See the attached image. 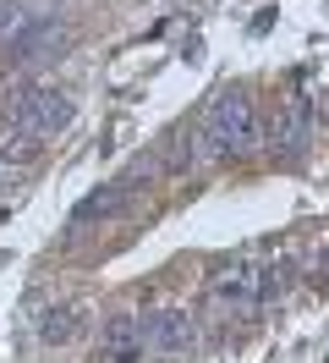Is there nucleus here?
<instances>
[{
    "label": "nucleus",
    "mask_w": 329,
    "mask_h": 363,
    "mask_svg": "<svg viewBox=\"0 0 329 363\" xmlns=\"http://www.w3.org/2000/svg\"><path fill=\"white\" fill-rule=\"evenodd\" d=\"M6 116H11V127H17L22 138H55L71 127V99H66L61 89H17L6 94Z\"/></svg>",
    "instance_id": "obj_1"
},
{
    "label": "nucleus",
    "mask_w": 329,
    "mask_h": 363,
    "mask_svg": "<svg viewBox=\"0 0 329 363\" xmlns=\"http://www.w3.org/2000/svg\"><path fill=\"white\" fill-rule=\"evenodd\" d=\"M209 133L219 138L225 155L258 149V111H253V99H247L241 89H219L214 105H209Z\"/></svg>",
    "instance_id": "obj_2"
},
{
    "label": "nucleus",
    "mask_w": 329,
    "mask_h": 363,
    "mask_svg": "<svg viewBox=\"0 0 329 363\" xmlns=\"http://www.w3.org/2000/svg\"><path fill=\"white\" fill-rule=\"evenodd\" d=\"M269 143H275V160H285V165H296V160L307 155V143H313V105H307L302 94H296V99L275 116Z\"/></svg>",
    "instance_id": "obj_3"
},
{
    "label": "nucleus",
    "mask_w": 329,
    "mask_h": 363,
    "mask_svg": "<svg viewBox=\"0 0 329 363\" xmlns=\"http://www.w3.org/2000/svg\"><path fill=\"white\" fill-rule=\"evenodd\" d=\"M143 347L154 352H192L197 347V319L187 308H159V314L143 325Z\"/></svg>",
    "instance_id": "obj_4"
},
{
    "label": "nucleus",
    "mask_w": 329,
    "mask_h": 363,
    "mask_svg": "<svg viewBox=\"0 0 329 363\" xmlns=\"http://www.w3.org/2000/svg\"><path fill=\"white\" fill-rule=\"evenodd\" d=\"M61 45H66V28H55V23H39V28H22L17 39H11V61H50V55H61Z\"/></svg>",
    "instance_id": "obj_5"
},
{
    "label": "nucleus",
    "mask_w": 329,
    "mask_h": 363,
    "mask_svg": "<svg viewBox=\"0 0 329 363\" xmlns=\"http://www.w3.org/2000/svg\"><path fill=\"white\" fill-rule=\"evenodd\" d=\"M214 297L231 308H258V264H231L214 275Z\"/></svg>",
    "instance_id": "obj_6"
},
{
    "label": "nucleus",
    "mask_w": 329,
    "mask_h": 363,
    "mask_svg": "<svg viewBox=\"0 0 329 363\" xmlns=\"http://www.w3.org/2000/svg\"><path fill=\"white\" fill-rule=\"evenodd\" d=\"M127 209H132L127 187H99V193H88L83 204L71 209V220H77V226H88V220H115V215H127Z\"/></svg>",
    "instance_id": "obj_7"
},
{
    "label": "nucleus",
    "mask_w": 329,
    "mask_h": 363,
    "mask_svg": "<svg viewBox=\"0 0 329 363\" xmlns=\"http://www.w3.org/2000/svg\"><path fill=\"white\" fill-rule=\"evenodd\" d=\"M192 165H197V133H171V143H165V160H159V171L181 177V171H192Z\"/></svg>",
    "instance_id": "obj_8"
},
{
    "label": "nucleus",
    "mask_w": 329,
    "mask_h": 363,
    "mask_svg": "<svg viewBox=\"0 0 329 363\" xmlns=\"http://www.w3.org/2000/svg\"><path fill=\"white\" fill-rule=\"evenodd\" d=\"M105 347H110V352L143 347V319H137V314H110L105 319Z\"/></svg>",
    "instance_id": "obj_9"
},
{
    "label": "nucleus",
    "mask_w": 329,
    "mask_h": 363,
    "mask_svg": "<svg viewBox=\"0 0 329 363\" xmlns=\"http://www.w3.org/2000/svg\"><path fill=\"white\" fill-rule=\"evenodd\" d=\"M285 286H291V264H258V308L285 297Z\"/></svg>",
    "instance_id": "obj_10"
},
{
    "label": "nucleus",
    "mask_w": 329,
    "mask_h": 363,
    "mask_svg": "<svg viewBox=\"0 0 329 363\" xmlns=\"http://www.w3.org/2000/svg\"><path fill=\"white\" fill-rule=\"evenodd\" d=\"M71 330H77L71 308H44V314H39V336H44V341H66Z\"/></svg>",
    "instance_id": "obj_11"
},
{
    "label": "nucleus",
    "mask_w": 329,
    "mask_h": 363,
    "mask_svg": "<svg viewBox=\"0 0 329 363\" xmlns=\"http://www.w3.org/2000/svg\"><path fill=\"white\" fill-rule=\"evenodd\" d=\"M33 160H39V138H6V143H0V165H33Z\"/></svg>",
    "instance_id": "obj_12"
},
{
    "label": "nucleus",
    "mask_w": 329,
    "mask_h": 363,
    "mask_svg": "<svg viewBox=\"0 0 329 363\" xmlns=\"http://www.w3.org/2000/svg\"><path fill=\"white\" fill-rule=\"evenodd\" d=\"M149 177H159V155H137V160L127 165V171H121V182H115V187H127V193H137V187H143Z\"/></svg>",
    "instance_id": "obj_13"
},
{
    "label": "nucleus",
    "mask_w": 329,
    "mask_h": 363,
    "mask_svg": "<svg viewBox=\"0 0 329 363\" xmlns=\"http://www.w3.org/2000/svg\"><path fill=\"white\" fill-rule=\"evenodd\" d=\"M22 28H28V11H22V0H0V45H11Z\"/></svg>",
    "instance_id": "obj_14"
},
{
    "label": "nucleus",
    "mask_w": 329,
    "mask_h": 363,
    "mask_svg": "<svg viewBox=\"0 0 329 363\" xmlns=\"http://www.w3.org/2000/svg\"><path fill=\"white\" fill-rule=\"evenodd\" d=\"M318 116H324V121H329V94H318Z\"/></svg>",
    "instance_id": "obj_15"
}]
</instances>
